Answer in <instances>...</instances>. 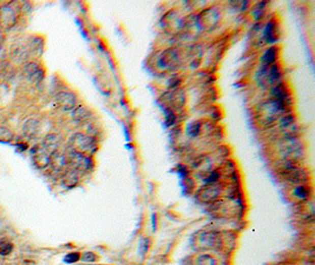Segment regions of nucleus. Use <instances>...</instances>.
I'll return each instance as SVG.
<instances>
[{
  "label": "nucleus",
  "instance_id": "obj_1",
  "mask_svg": "<svg viewBox=\"0 0 315 265\" xmlns=\"http://www.w3.org/2000/svg\"><path fill=\"white\" fill-rule=\"evenodd\" d=\"M287 111V104L281 103L279 100L270 98L261 104H259L256 110L257 121L262 125H270L281 117V114Z\"/></svg>",
  "mask_w": 315,
  "mask_h": 265
},
{
  "label": "nucleus",
  "instance_id": "obj_2",
  "mask_svg": "<svg viewBox=\"0 0 315 265\" xmlns=\"http://www.w3.org/2000/svg\"><path fill=\"white\" fill-rule=\"evenodd\" d=\"M70 151L78 152L83 155H92L97 150V140L90 134L75 133L69 143Z\"/></svg>",
  "mask_w": 315,
  "mask_h": 265
},
{
  "label": "nucleus",
  "instance_id": "obj_3",
  "mask_svg": "<svg viewBox=\"0 0 315 265\" xmlns=\"http://www.w3.org/2000/svg\"><path fill=\"white\" fill-rule=\"evenodd\" d=\"M20 13V5L16 2L0 6V30L9 31L17 24Z\"/></svg>",
  "mask_w": 315,
  "mask_h": 265
},
{
  "label": "nucleus",
  "instance_id": "obj_4",
  "mask_svg": "<svg viewBox=\"0 0 315 265\" xmlns=\"http://www.w3.org/2000/svg\"><path fill=\"white\" fill-rule=\"evenodd\" d=\"M279 151L286 162L295 163L302 157V145L296 137H287L279 145Z\"/></svg>",
  "mask_w": 315,
  "mask_h": 265
},
{
  "label": "nucleus",
  "instance_id": "obj_5",
  "mask_svg": "<svg viewBox=\"0 0 315 265\" xmlns=\"http://www.w3.org/2000/svg\"><path fill=\"white\" fill-rule=\"evenodd\" d=\"M280 79H281V71L279 69V66L276 65H269V66L263 65L260 71L257 72V81L263 87L275 86V85L280 84Z\"/></svg>",
  "mask_w": 315,
  "mask_h": 265
},
{
  "label": "nucleus",
  "instance_id": "obj_6",
  "mask_svg": "<svg viewBox=\"0 0 315 265\" xmlns=\"http://www.w3.org/2000/svg\"><path fill=\"white\" fill-rule=\"evenodd\" d=\"M55 152H52L50 149L44 146L43 144L36 145L35 148L31 150V159L32 163L35 164V166L39 170L46 169L47 166H50L51 158Z\"/></svg>",
  "mask_w": 315,
  "mask_h": 265
},
{
  "label": "nucleus",
  "instance_id": "obj_7",
  "mask_svg": "<svg viewBox=\"0 0 315 265\" xmlns=\"http://www.w3.org/2000/svg\"><path fill=\"white\" fill-rule=\"evenodd\" d=\"M68 167L75 170L76 172H88L92 169V160L89 156L70 151L68 155Z\"/></svg>",
  "mask_w": 315,
  "mask_h": 265
},
{
  "label": "nucleus",
  "instance_id": "obj_8",
  "mask_svg": "<svg viewBox=\"0 0 315 265\" xmlns=\"http://www.w3.org/2000/svg\"><path fill=\"white\" fill-rule=\"evenodd\" d=\"M281 173H282V176L286 181L296 185H303V183H305L307 179V174L305 171L300 169L295 163L286 162V160H284V165L282 170H281Z\"/></svg>",
  "mask_w": 315,
  "mask_h": 265
},
{
  "label": "nucleus",
  "instance_id": "obj_9",
  "mask_svg": "<svg viewBox=\"0 0 315 265\" xmlns=\"http://www.w3.org/2000/svg\"><path fill=\"white\" fill-rule=\"evenodd\" d=\"M54 103L59 109L64 111H72L77 105V97L72 92L61 91L54 97Z\"/></svg>",
  "mask_w": 315,
  "mask_h": 265
},
{
  "label": "nucleus",
  "instance_id": "obj_10",
  "mask_svg": "<svg viewBox=\"0 0 315 265\" xmlns=\"http://www.w3.org/2000/svg\"><path fill=\"white\" fill-rule=\"evenodd\" d=\"M23 73H24V76L26 77L30 81H31V83H35V84L42 81L44 78L43 70L40 69V66L37 64V63H33V62L26 63V64L24 65Z\"/></svg>",
  "mask_w": 315,
  "mask_h": 265
},
{
  "label": "nucleus",
  "instance_id": "obj_11",
  "mask_svg": "<svg viewBox=\"0 0 315 265\" xmlns=\"http://www.w3.org/2000/svg\"><path fill=\"white\" fill-rule=\"evenodd\" d=\"M221 195V188L217 184H208L206 185L205 188H202L198 191L197 197L205 203H208V201H213L216 198H218V196Z\"/></svg>",
  "mask_w": 315,
  "mask_h": 265
},
{
  "label": "nucleus",
  "instance_id": "obj_12",
  "mask_svg": "<svg viewBox=\"0 0 315 265\" xmlns=\"http://www.w3.org/2000/svg\"><path fill=\"white\" fill-rule=\"evenodd\" d=\"M180 63L179 54L175 50H166L162 53L161 58H159V64L164 67H168V69H173V67H176Z\"/></svg>",
  "mask_w": 315,
  "mask_h": 265
},
{
  "label": "nucleus",
  "instance_id": "obj_13",
  "mask_svg": "<svg viewBox=\"0 0 315 265\" xmlns=\"http://www.w3.org/2000/svg\"><path fill=\"white\" fill-rule=\"evenodd\" d=\"M78 172H76L75 170L70 169L68 167L64 172H63V184H64L66 188H72V186H75L77 183H78Z\"/></svg>",
  "mask_w": 315,
  "mask_h": 265
},
{
  "label": "nucleus",
  "instance_id": "obj_14",
  "mask_svg": "<svg viewBox=\"0 0 315 265\" xmlns=\"http://www.w3.org/2000/svg\"><path fill=\"white\" fill-rule=\"evenodd\" d=\"M39 131V122L37 119H27L23 125V132L26 137H35Z\"/></svg>",
  "mask_w": 315,
  "mask_h": 265
},
{
  "label": "nucleus",
  "instance_id": "obj_15",
  "mask_svg": "<svg viewBox=\"0 0 315 265\" xmlns=\"http://www.w3.org/2000/svg\"><path fill=\"white\" fill-rule=\"evenodd\" d=\"M90 117H91L90 111H89L87 107L83 105L76 106L75 109L72 110V118L75 119L76 122H79V123L85 122V121H88Z\"/></svg>",
  "mask_w": 315,
  "mask_h": 265
},
{
  "label": "nucleus",
  "instance_id": "obj_16",
  "mask_svg": "<svg viewBox=\"0 0 315 265\" xmlns=\"http://www.w3.org/2000/svg\"><path fill=\"white\" fill-rule=\"evenodd\" d=\"M263 37L266 38L267 43H274L276 40V26L273 21L269 22V24L266 26L265 32H263Z\"/></svg>",
  "mask_w": 315,
  "mask_h": 265
},
{
  "label": "nucleus",
  "instance_id": "obj_17",
  "mask_svg": "<svg viewBox=\"0 0 315 265\" xmlns=\"http://www.w3.org/2000/svg\"><path fill=\"white\" fill-rule=\"evenodd\" d=\"M276 61V50L275 47H270L262 55V63L265 66L274 65V63Z\"/></svg>",
  "mask_w": 315,
  "mask_h": 265
},
{
  "label": "nucleus",
  "instance_id": "obj_18",
  "mask_svg": "<svg viewBox=\"0 0 315 265\" xmlns=\"http://www.w3.org/2000/svg\"><path fill=\"white\" fill-rule=\"evenodd\" d=\"M294 195L302 200H308L310 197V190L305 185H298L294 190Z\"/></svg>",
  "mask_w": 315,
  "mask_h": 265
},
{
  "label": "nucleus",
  "instance_id": "obj_19",
  "mask_svg": "<svg viewBox=\"0 0 315 265\" xmlns=\"http://www.w3.org/2000/svg\"><path fill=\"white\" fill-rule=\"evenodd\" d=\"M199 242H201V244L206 245L207 248H210V246H215L217 243L216 237H215V233H202L201 238H199Z\"/></svg>",
  "mask_w": 315,
  "mask_h": 265
},
{
  "label": "nucleus",
  "instance_id": "obj_20",
  "mask_svg": "<svg viewBox=\"0 0 315 265\" xmlns=\"http://www.w3.org/2000/svg\"><path fill=\"white\" fill-rule=\"evenodd\" d=\"M14 138V133L5 126H0V143H11Z\"/></svg>",
  "mask_w": 315,
  "mask_h": 265
},
{
  "label": "nucleus",
  "instance_id": "obj_21",
  "mask_svg": "<svg viewBox=\"0 0 315 265\" xmlns=\"http://www.w3.org/2000/svg\"><path fill=\"white\" fill-rule=\"evenodd\" d=\"M13 251V244L9 241H0V257H6Z\"/></svg>",
  "mask_w": 315,
  "mask_h": 265
},
{
  "label": "nucleus",
  "instance_id": "obj_22",
  "mask_svg": "<svg viewBox=\"0 0 315 265\" xmlns=\"http://www.w3.org/2000/svg\"><path fill=\"white\" fill-rule=\"evenodd\" d=\"M196 265H216L214 258L208 255H201L196 260Z\"/></svg>",
  "mask_w": 315,
  "mask_h": 265
},
{
  "label": "nucleus",
  "instance_id": "obj_23",
  "mask_svg": "<svg viewBox=\"0 0 315 265\" xmlns=\"http://www.w3.org/2000/svg\"><path fill=\"white\" fill-rule=\"evenodd\" d=\"M79 258H80V255L78 252H72V253H69V255H66L64 260L66 263L71 264V263H76L77 260H79Z\"/></svg>",
  "mask_w": 315,
  "mask_h": 265
},
{
  "label": "nucleus",
  "instance_id": "obj_24",
  "mask_svg": "<svg viewBox=\"0 0 315 265\" xmlns=\"http://www.w3.org/2000/svg\"><path fill=\"white\" fill-rule=\"evenodd\" d=\"M80 258L83 259L84 262H95V260L97 259V257H96L95 253L92 252H85L83 253V256H81Z\"/></svg>",
  "mask_w": 315,
  "mask_h": 265
},
{
  "label": "nucleus",
  "instance_id": "obj_25",
  "mask_svg": "<svg viewBox=\"0 0 315 265\" xmlns=\"http://www.w3.org/2000/svg\"><path fill=\"white\" fill-rule=\"evenodd\" d=\"M166 114H165V121H166V124L168 125H173L174 123H175V115H174V113L170 110H166Z\"/></svg>",
  "mask_w": 315,
  "mask_h": 265
},
{
  "label": "nucleus",
  "instance_id": "obj_26",
  "mask_svg": "<svg viewBox=\"0 0 315 265\" xmlns=\"http://www.w3.org/2000/svg\"><path fill=\"white\" fill-rule=\"evenodd\" d=\"M189 132H190V134H192V136H196L199 132V125L198 124H192L190 125V128H189Z\"/></svg>",
  "mask_w": 315,
  "mask_h": 265
},
{
  "label": "nucleus",
  "instance_id": "obj_27",
  "mask_svg": "<svg viewBox=\"0 0 315 265\" xmlns=\"http://www.w3.org/2000/svg\"><path fill=\"white\" fill-rule=\"evenodd\" d=\"M3 257H0V265H3Z\"/></svg>",
  "mask_w": 315,
  "mask_h": 265
},
{
  "label": "nucleus",
  "instance_id": "obj_28",
  "mask_svg": "<svg viewBox=\"0 0 315 265\" xmlns=\"http://www.w3.org/2000/svg\"><path fill=\"white\" fill-rule=\"evenodd\" d=\"M2 96H3V92H2V87H0V99H2Z\"/></svg>",
  "mask_w": 315,
  "mask_h": 265
}]
</instances>
